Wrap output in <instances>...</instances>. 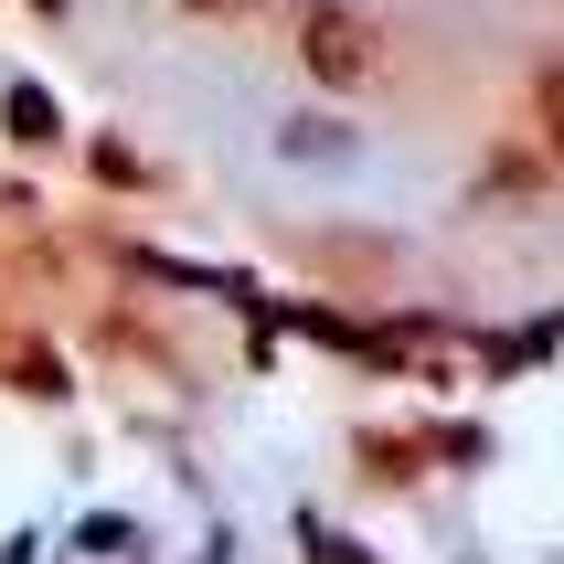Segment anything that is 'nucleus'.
<instances>
[{
    "label": "nucleus",
    "instance_id": "nucleus-1",
    "mask_svg": "<svg viewBox=\"0 0 564 564\" xmlns=\"http://www.w3.org/2000/svg\"><path fill=\"white\" fill-rule=\"evenodd\" d=\"M299 54H310V75H330V86H362V75H373V22H362V11H310Z\"/></svg>",
    "mask_w": 564,
    "mask_h": 564
},
{
    "label": "nucleus",
    "instance_id": "nucleus-2",
    "mask_svg": "<svg viewBox=\"0 0 564 564\" xmlns=\"http://www.w3.org/2000/svg\"><path fill=\"white\" fill-rule=\"evenodd\" d=\"M554 139H564V118H554Z\"/></svg>",
    "mask_w": 564,
    "mask_h": 564
}]
</instances>
